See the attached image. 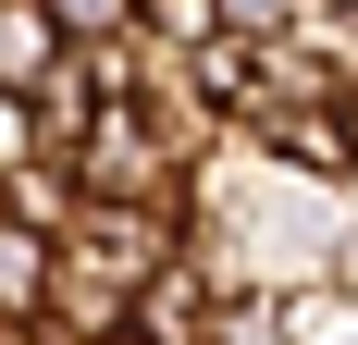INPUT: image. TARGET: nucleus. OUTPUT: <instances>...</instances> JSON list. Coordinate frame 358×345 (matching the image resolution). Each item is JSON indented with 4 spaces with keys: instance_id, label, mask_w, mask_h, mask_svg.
<instances>
[{
    "instance_id": "nucleus-7",
    "label": "nucleus",
    "mask_w": 358,
    "mask_h": 345,
    "mask_svg": "<svg viewBox=\"0 0 358 345\" xmlns=\"http://www.w3.org/2000/svg\"><path fill=\"white\" fill-rule=\"evenodd\" d=\"M136 37H161V50H210V37H222V0H136Z\"/></svg>"
},
{
    "instance_id": "nucleus-4",
    "label": "nucleus",
    "mask_w": 358,
    "mask_h": 345,
    "mask_svg": "<svg viewBox=\"0 0 358 345\" xmlns=\"http://www.w3.org/2000/svg\"><path fill=\"white\" fill-rule=\"evenodd\" d=\"M0 210H13L25 235L62 247L74 222H87V185H74V161H25V172H0Z\"/></svg>"
},
{
    "instance_id": "nucleus-1",
    "label": "nucleus",
    "mask_w": 358,
    "mask_h": 345,
    "mask_svg": "<svg viewBox=\"0 0 358 345\" xmlns=\"http://www.w3.org/2000/svg\"><path fill=\"white\" fill-rule=\"evenodd\" d=\"M37 333H62V345H124V333H136V284L111 272L99 247H62V259H50V321H37Z\"/></svg>"
},
{
    "instance_id": "nucleus-8",
    "label": "nucleus",
    "mask_w": 358,
    "mask_h": 345,
    "mask_svg": "<svg viewBox=\"0 0 358 345\" xmlns=\"http://www.w3.org/2000/svg\"><path fill=\"white\" fill-rule=\"evenodd\" d=\"M50 25H62V50H111V37H136V0H50Z\"/></svg>"
},
{
    "instance_id": "nucleus-2",
    "label": "nucleus",
    "mask_w": 358,
    "mask_h": 345,
    "mask_svg": "<svg viewBox=\"0 0 358 345\" xmlns=\"http://www.w3.org/2000/svg\"><path fill=\"white\" fill-rule=\"evenodd\" d=\"M210 333H222V284H210V259L148 272V296H136V345H210Z\"/></svg>"
},
{
    "instance_id": "nucleus-10",
    "label": "nucleus",
    "mask_w": 358,
    "mask_h": 345,
    "mask_svg": "<svg viewBox=\"0 0 358 345\" xmlns=\"http://www.w3.org/2000/svg\"><path fill=\"white\" fill-rule=\"evenodd\" d=\"M309 62L334 74V99H358V0H346V13H322V25H309Z\"/></svg>"
},
{
    "instance_id": "nucleus-13",
    "label": "nucleus",
    "mask_w": 358,
    "mask_h": 345,
    "mask_svg": "<svg viewBox=\"0 0 358 345\" xmlns=\"http://www.w3.org/2000/svg\"><path fill=\"white\" fill-rule=\"evenodd\" d=\"M346 111H358V99H346Z\"/></svg>"
},
{
    "instance_id": "nucleus-9",
    "label": "nucleus",
    "mask_w": 358,
    "mask_h": 345,
    "mask_svg": "<svg viewBox=\"0 0 358 345\" xmlns=\"http://www.w3.org/2000/svg\"><path fill=\"white\" fill-rule=\"evenodd\" d=\"M222 37H248V50H272V37H309V0H222Z\"/></svg>"
},
{
    "instance_id": "nucleus-3",
    "label": "nucleus",
    "mask_w": 358,
    "mask_h": 345,
    "mask_svg": "<svg viewBox=\"0 0 358 345\" xmlns=\"http://www.w3.org/2000/svg\"><path fill=\"white\" fill-rule=\"evenodd\" d=\"M50 259H62V247L0 210V333H37V321H50Z\"/></svg>"
},
{
    "instance_id": "nucleus-6",
    "label": "nucleus",
    "mask_w": 358,
    "mask_h": 345,
    "mask_svg": "<svg viewBox=\"0 0 358 345\" xmlns=\"http://www.w3.org/2000/svg\"><path fill=\"white\" fill-rule=\"evenodd\" d=\"M285 345H358V296L346 284H296L285 296Z\"/></svg>"
},
{
    "instance_id": "nucleus-11",
    "label": "nucleus",
    "mask_w": 358,
    "mask_h": 345,
    "mask_svg": "<svg viewBox=\"0 0 358 345\" xmlns=\"http://www.w3.org/2000/svg\"><path fill=\"white\" fill-rule=\"evenodd\" d=\"M25 161H37V124H25V99L0 87V172H25Z\"/></svg>"
},
{
    "instance_id": "nucleus-5",
    "label": "nucleus",
    "mask_w": 358,
    "mask_h": 345,
    "mask_svg": "<svg viewBox=\"0 0 358 345\" xmlns=\"http://www.w3.org/2000/svg\"><path fill=\"white\" fill-rule=\"evenodd\" d=\"M50 62H62V25H50V0H0V87L25 99Z\"/></svg>"
},
{
    "instance_id": "nucleus-12",
    "label": "nucleus",
    "mask_w": 358,
    "mask_h": 345,
    "mask_svg": "<svg viewBox=\"0 0 358 345\" xmlns=\"http://www.w3.org/2000/svg\"><path fill=\"white\" fill-rule=\"evenodd\" d=\"M37 345H62V333H37Z\"/></svg>"
}]
</instances>
